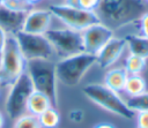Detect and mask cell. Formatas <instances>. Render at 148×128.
<instances>
[{"mask_svg":"<svg viewBox=\"0 0 148 128\" xmlns=\"http://www.w3.org/2000/svg\"><path fill=\"white\" fill-rule=\"evenodd\" d=\"M95 13L101 23L114 30L139 21L146 13V5L143 0H99Z\"/></svg>","mask_w":148,"mask_h":128,"instance_id":"cell-1","label":"cell"},{"mask_svg":"<svg viewBox=\"0 0 148 128\" xmlns=\"http://www.w3.org/2000/svg\"><path fill=\"white\" fill-rule=\"evenodd\" d=\"M25 71L32 82L34 90L47 96L52 106L57 107L58 91L56 63L52 62V60H29L27 61Z\"/></svg>","mask_w":148,"mask_h":128,"instance_id":"cell-2","label":"cell"},{"mask_svg":"<svg viewBox=\"0 0 148 128\" xmlns=\"http://www.w3.org/2000/svg\"><path fill=\"white\" fill-rule=\"evenodd\" d=\"M94 65H96V55L87 52L61 58L56 62L57 80L66 86H75Z\"/></svg>","mask_w":148,"mask_h":128,"instance_id":"cell-3","label":"cell"},{"mask_svg":"<svg viewBox=\"0 0 148 128\" xmlns=\"http://www.w3.org/2000/svg\"><path fill=\"white\" fill-rule=\"evenodd\" d=\"M2 66L0 71V84L10 86L25 70L27 60L23 57L14 35H7L1 48Z\"/></svg>","mask_w":148,"mask_h":128,"instance_id":"cell-4","label":"cell"},{"mask_svg":"<svg viewBox=\"0 0 148 128\" xmlns=\"http://www.w3.org/2000/svg\"><path fill=\"white\" fill-rule=\"evenodd\" d=\"M83 95L99 107L120 116L124 119H133L135 112H133L117 92L112 91L104 84L90 83L82 88Z\"/></svg>","mask_w":148,"mask_h":128,"instance_id":"cell-5","label":"cell"},{"mask_svg":"<svg viewBox=\"0 0 148 128\" xmlns=\"http://www.w3.org/2000/svg\"><path fill=\"white\" fill-rule=\"evenodd\" d=\"M34 91L35 90L32 86V82L28 73L24 70L10 85L9 92L6 98L5 107L9 119L16 120L24 114V112L27 111L28 99Z\"/></svg>","mask_w":148,"mask_h":128,"instance_id":"cell-6","label":"cell"},{"mask_svg":"<svg viewBox=\"0 0 148 128\" xmlns=\"http://www.w3.org/2000/svg\"><path fill=\"white\" fill-rule=\"evenodd\" d=\"M45 37L52 45L56 54L61 58L84 52L81 31L74 29H49Z\"/></svg>","mask_w":148,"mask_h":128,"instance_id":"cell-7","label":"cell"},{"mask_svg":"<svg viewBox=\"0 0 148 128\" xmlns=\"http://www.w3.org/2000/svg\"><path fill=\"white\" fill-rule=\"evenodd\" d=\"M52 16L60 20L69 29L82 31L91 24L98 23L99 18L95 12L84 10L79 7H72L68 5H51L49 7Z\"/></svg>","mask_w":148,"mask_h":128,"instance_id":"cell-8","label":"cell"},{"mask_svg":"<svg viewBox=\"0 0 148 128\" xmlns=\"http://www.w3.org/2000/svg\"><path fill=\"white\" fill-rule=\"evenodd\" d=\"M20 50L25 58L29 60H51L56 54L52 45L45 37V35L29 33L25 31H18L15 35Z\"/></svg>","mask_w":148,"mask_h":128,"instance_id":"cell-9","label":"cell"},{"mask_svg":"<svg viewBox=\"0 0 148 128\" xmlns=\"http://www.w3.org/2000/svg\"><path fill=\"white\" fill-rule=\"evenodd\" d=\"M83 50L90 54H97L98 51L111 39L114 37V32L109 27L98 22L89 25L88 28L81 31Z\"/></svg>","mask_w":148,"mask_h":128,"instance_id":"cell-10","label":"cell"},{"mask_svg":"<svg viewBox=\"0 0 148 128\" xmlns=\"http://www.w3.org/2000/svg\"><path fill=\"white\" fill-rule=\"evenodd\" d=\"M125 47H126V43L124 38H119V37L111 38L96 54V63L102 69L112 66L120 58Z\"/></svg>","mask_w":148,"mask_h":128,"instance_id":"cell-11","label":"cell"},{"mask_svg":"<svg viewBox=\"0 0 148 128\" xmlns=\"http://www.w3.org/2000/svg\"><path fill=\"white\" fill-rule=\"evenodd\" d=\"M52 14L49 9H30L27 13L22 31L36 35H44L49 29Z\"/></svg>","mask_w":148,"mask_h":128,"instance_id":"cell-12","label":"cell"},{"mask_svg":"<svg viewBox=\"0 0 148 128\" xmlns=\"http://www.w3.org/2000/svg\"><path fill=\"white\" fill-rule=\"evenodd\" d=\"M27 10H14L0 3V28L7 35H16L22 31Z\"/></svg>","mask_w":148,"mask_h":128,"instance_id":"cell-13","label":"cell"},{"mask_svg":"<svg viewBox=\"0 0 148 128\" xmlns=\"http://www.w3.org/2000/svg\"><path fill=\"white\" fill-rule=\"evenodd\" d=\"M127 75L128 74L124 68H113L105 74L103 84L109 89H111L112 91L119 93L124 91V85H125Z\"/></svg>","mask_w":148,"mask_h":128,"instance_id":"cell-14","label":"cell"},{"mask_svg":"<svg viewBox=\"0 0 148 128\" xmlns=\"http://www.w3.org/2000/svg\"><path fill=\"white\" fill-rule=\"evenodd\" d=\"M50 106H52V104H51V100L49 99L47 96H45L42 92L34 91L31 93V96L29 97V99H28L27 111L30 114L38 116L40 113H43Z\"/></svg>","mask_w":148,"mask_h":128,"instance_id":"cell-15","label":"cell"},{"mask_svg":"<svg viewBox=\"0 0 148 128\" xmlns=\"http://www.w3.org/2000/svg\"><path fill=\"white\" fill-rule=\"evenodd\" d=\"M124 39L131 54L148 59V38L135 35H126Z\"/></svg>","mask_w":148,"mask_h":128,"instance_id":"cell-16","label":"cell"},{"mask_svg":"<svg viewBox=\"0 0 148 128\" xmlns=\"http://www.w3.org/2000/svg\"><path fill=\"white\" fill-rule=\"evenodd\" d=\"M124 91L130 96H136L146 91V81L141 75H127Z\"/></svg>","mask_w":148,"mask_h":128,"instance_id":"cell-17","label":"cell"},{"mask_svg":"<svg viewBox=\"0 0 148 128\" xmlns=\"http://www.w3.org/2000/svg\"><path fill=\"white\" fill-rule=\"evenodd\" d=\"M37 118L42 128H57L60 122V114L54 106H50Z\"/></svg>","mask_w":148,"mask_h":128,"instance_id":"cell-18","label":"cell"},{"mask_svg":"<svg viewBox=\"0 0 148 128\" xmlns=\"http://www.w3.org/2000/svg\"><path fill=\"white\" fill-rule=\"evenodd\" d=\"M147 62L146 59L135 54H131L125 60V67L124 69L128 75H140L146 69Z\"/></svg>","mask_w":148,"mask_h":128,"instance_id":"cell-19","label":"cell"},{"mask_svg":"<svg viewBox=\"0 0 148 128\" xmlns=\"http://www.w3.org/2000/svg\"><path fill=\"white\" fill-rule=\"evenodd\" d=\"M126 105L133 112H148V92L145 91L140 95L132 96L127 99Z\"/></svg>","mask_w":148,"mask_h":128,"instance_id":"cell-20","label":"cell"},{"mask_svg":"<svg viewBox=\"0 0 148 128\" xmlns=\"http://www.w3.org/2000/svg\"><path fill=\"white\" fill-rule=\"evenodd\" d=\"M13 128H42L38 118L32 114H23L16 120H14Z\"/></svg>","mask_w":148,"mask_h":128,"instance_id":"cell-21","label":"cell"},{"mask_svg":"<svg viewBox=\"0 0 148 128\" xmlns=\"http://www.w3.org/2000/svg\"><path fill=\"white\" fill-rule=\"evenodd\" d=\"M99 5V0H77V7L84 10L95 12Z\"/></svg>","mask_w":148,"mask_h":128,"instance_id":"cell-22","label":"cell"},{"mask_svg":"<svg viewBox=\"0 0 148 128\" xmlns=\"http://www.w3.org/2000/svg\"><path fill=\"white\" fill-rule=\"evenodd\" d=\"M139 23H140V36L148 38V13L146 12L140 18H139Z\"/></svg>","mask_w":148,"mask_h":128,"instance_id":"cell-23","label":"cell"},{"mask_svg":"<svg viewBox=\"0 0 148 128\" xmlns=\"http://www.w3.org/2000/svg\"><path fill=\"white\" fill-rule=\"evenodd\" d=\"M136 127L138 128H148V112H138Z\"/></svg>","mask_w":148,"mask_h":128,"instance_id":"cell-24","label":"cell"},{"mask_svg":"<svg viewBox=\"0 0 148 128\" xmlns=\"http://www.w3.org/2000/svg\"><path fill=\"white\" fill-rule=\"evenodd\" d=\"M84 116V113L82 110H73L69 113V119L74 122H80Z\"/></svg>","mask_w":148,"mask_h":128,"instance_id":"cell-25","label":"cell"},{"mask_svg":"<svg viewBox=\"0 0 148 128\" xmlns=\"http://www.w3.org/2000/svg\"><path fill=\"white\" fill-rule=\"evenodd\" d=\"M6 37H7V33L0 28V51H1V48H2V46H3V44H5V40H6Z\"/></svg>","mask_w":148,"mask_h":128,"instance_id":"cell-26","label":"cell"},{"mask_svg":"<svg viewBox=\"0 0 148 128\" xmlns=\"http://www.w3.org/2000/svg\"><path fill=\"white\" fill-rule=\"evenodd\" d=\"M94 128H116V127L111 123H99V125L95 126Z\"/></svg>","mask_w":148,"mask_h":128,"instance_id":"cell-27","label":"cell"},{"mask_svg":"<svg viewBox=\"0 0 148 128\" xmlns=\"http://www.w3.org/2000/svg\"><path fill=\"white\" fill-rule=\"evenodd\" d=\"M66 5L72 7H77V0H66Z\"/></svg>","mask_w":148,"mask_h":128,"instance_id":"cell-28","label":"cell"},{"mask_svg":"<svg viewBox=\"0 0 148 128\" xmlns=\"http://www.w3.org/2000/svg\"><path fill=\"white\" fill-rule=\"evenodd\" d=\"M3 126H5V119H3L2 113L0 112V128H3Z\"/></svg>","mask_w":148,"mask_h":128,"instance_id":"cell-29","label":"cell"},{"mask_svg":"<svg viewBox=\"0 0 148 128\" xmlns=\"http://www.w3.org/2000/svg\"><path fill=\"white\" fill-rule=\"evenodd\" d=\"M24 1H25V2H28L29 5H31V6H32V5L37 3V2H39L40 0H24Z\"/></svg>","mask_w":148,"mask_h":128,"instance_id":"cell-30","label":"cell"},{"mask_svg":"<svg viewBox=\"0 0 148 128\" xmlns=\"http://www.w3.org/2000/svg\"><path fill=\"white\" fill-rule=\"evenodd\" d=\"M1 66H2V59H1V51H0V71H1Z\"/></svg>","mask_w":148,"mask_h":128,"instance_id":"cell-31","label":"cell"},{"mask_svg":"<svg viewBox=\"0 0 148 128\" xmlns=\"http://www.w3.org/2000/svg\"><path fill=\"white\" fill-rule=\"evenodd\" d=\"M3 1H5V0H0V3H2V2H3Z\"/></svg>","mask_w":148,"mask_h":128,"instance_id":"cell-32","label":"cell"},{"mask_svg":"<svg viewBox=\"0 0 148 128\" xmlns=\"http://www.w3.org/2000/svg\"><path fill=\"white\" fill-rule=\"evenodd\" d=\"M145 1H147V2H148V0H145Z\"/></svg>","mask_w":148,"mask_h":128,"instance_id":"cell-33","label":"cell"}]
</instances>
